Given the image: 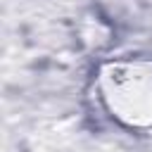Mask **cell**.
<instances>
[{"instance_id": "1", "label": "cell", "mask_w": 152, "mask_h": 152, "mask_svg": "<svg viewBox=\"0 0 152 152\" xmlns=\"http://www.w3.org/2000/svg\"><path fill=\"white\" fill-rule=\"evenodd\" d=\"M97 97L121 126L152 128V59L104 62L97 69Z\"/></svg>"}]
</instances>
